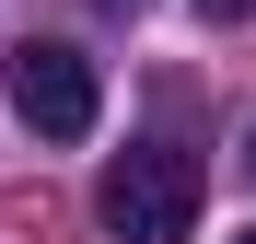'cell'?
Here are the masks:
<instances>
[{
    "label": "cell",
    "mask_w": 256,
    "mask_h": 244,
    "mask_svg": "<svg viewBox=\"0 0 256 244\" xmlns=\"http://www.w3.org/2000/svg\"><path fill=\"white\" fill-rule=\"evenodd\" d=\"M198 198H210V175H198L186 140H128L105 163V186H94V221L116 244H186L198 233Z\"/></svg>",
    "instance_id": "1"
},
{
    "label": "cell",
    "mask_w": 256,
    "mask_h": 244,
    "mask_svg": "<svg viewBox=\"0 0 256 244\" xmlns=\"http://www.w3.org/2000/svg\"><path fill=\"white\" fill-rule=\"evenodd\" d=\"M12 116L35 140H94V116H105V81L82 47H58V35H24L12 47Z\"/></svg>",
    "instance_id": "2"
},
{
    "label": "cell",
    "mask_w": 256,
    "mask_h": 244,
    "mask_svg": "<svg viewBox=\"0 0 256 244\" xmlns=\"http://www.w3.org/2000/svg\"><path fill=\"white\" fill-rule=\"evenodd\" d=\"M233 244H256V233H233Z\"/></svg>",
    "instance_id": "5"
},
{
    "label": "cell",
    "mask_w": 256,
    "mask_h": 244,
    "mask_svg": "<svg viewBox=\"0 0 256 244\" xmlns=\"http://www.w3.org/2000/svg\"><path fill=\"white\" fill-rule=\"evenodd\" d=\"M198 12H210V23H244V12H256V0H198Z\"/></svg>",
    "instance_id": "3"
},
{
    "label": "cell",
    "mask_w": 256,
    "mask_h": 244,
    "mask_svg": "<svg viewBox=\"0 0 256 244\" xmlns=\"http://www.w3.org/2000/svg\"><path fill=\"white\" fill-rule=\"evenodd\" d=\"M244 175H256V140H244Z\"/></svg>",
    "instance_id": "4"
}]
</instances>
